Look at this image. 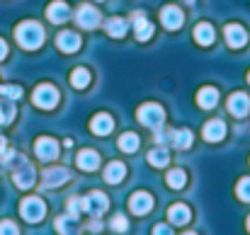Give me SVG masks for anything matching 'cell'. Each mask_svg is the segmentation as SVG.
<instances>
[{
    "mask_svg": "<svg viewBox=\"0 0 250 235\" xmlns=\"http://www.w3.org/2000/svg\"><path fill=\"white\" fill-rule=\"evenodd\" d=\"M15 37H17V41H20L22 49H29V51H32V49H39V46H42V41H44V29H42L39 22L27 20V22L17 24Z\"/></svg>",
    "mask_w": 250,
    "mask_h": 235,
    "instance_id": "1",
    "label": "cell"
},
{
    "mask_svg": "<svg viewBox=\"0 0 250 235\" xmlns=\"http://www.w3.org/2000/svg\"><path fill=\"white\" fill-rule=\"evenodd\" d=\"M136 117H139V121H141L144 126L156 129V131H158L161 124L166 121V112H163V107L156 104V102H146V104H141L139 112H136Z\"/></svg>",
    "mask_w": 250,
    "mask_h": 235,
    "instance_id": "2",
    "label": "cell"
},
{
    "mask_svg": "<svg viewBox=\"0 0 250 235\" xmlns=\"http://www.w3.org/2000/svg\"><path fill=\"white\" fill-rule=\"evenodd\" d=\"M20 214H22L24 221L39 223V221L44 218V214H46V206H44V201H42L39 196H27V199L20 204Z\"/></svg>",
    "mask_w": 250,
    "mask_h": 235,
    "instance_id": "3",
    "label": "cell"
},
{
    "mask_svg": "<svg viewBox=\"0 0 250 235\" xmlns=\"http://www.w3.org/2000/svg\"><path fill=\"white\" fill-rule=\"evenodd\" d=\"M32 102H34L37 107H42V109H54V107L59 104V90H56L54 85L44 82V85H39V87L34 90Z\"/></svg>",
    "mask_w": 250,
    "mask_h": 235,
    "instance_id": "4",
    "label": "cell"
},
{
    "mask_svg": "<svg viewBox=\"0 0 250 235\" xmlns=\"http://www.w3.org/2000/svg\"><path fill=\"white\" fill-rule=\"evenodd\" d=\"M107 204L109 201H107V196L102 192H92L85 199H81V211H87L92 216H100L102 211H107Z\"/></svg>",
    "mask_w": 250,
    "mask_h": 235,
    "instance_id": "5",
    "label": "cell"
},
{
    "mask_svg": "<svg viewBox=\"0 0 250 235\" xmlns=\"http://www.w3.org/2000/svg\"><path fill=\"white\" fill-rule=\"evenodd\" d=\"M76 22L83 27V29H92L100 24V12L92 7V5H81L76 10Z\"/></svg>",
    "mask_w": 250,
    "mask_h": 235,
    "instance_id": "6",
    "label": "cell"
},
{
    "mask_svg": "<svg viewBox=\"0 0 250 235\" xmlns=\"http://www.w3.org/2000/svg\"><path fill=\"white\" fill-rule=\"evenodd\" d=\"M131 22H134V29H136V39H139V41H146V39L153 37V24L146 20V15H144L141 10H136V12L131 15Z\"/></svg>",
    "mask_w": 250,
    "mask_h": 235,
    "instance_id": "7",
    "label": "cell"
},
{
    "mask_svg": "<svg viewBox=\"0 0 250 235\" xmlns=\"http://www.w3.org/2000/svg\"><path fill=\"white\" fill-rule=\"evenodd\" d=\"M224 34H226V44L231 49H241L248 41V34H246V29L241 24H226L224 27Z\"/></svg>",
    "mask_w": 250,
    "mask_h": 235,
    "instance_id": "8",
    "label": "cell"
},
{
    "mask_svg": "<svg viewBox=\"0 0 250 235\" xmlns=\"http://www.w3.org/2000/svg\"><path fill=\"white\" fill-rule=\"evenodd\" d=\"M151 206H153V196H151L148 192H136V194H131V199H129V209H131L136 216L148 214Z\"/></svg>",
    "mask_w": 250,
    "mask_h": 235,
    "instance_id": "9",
    "label": "cell"
},
{
    "mask_svg": "<svg viewBox=\"0 0 250 235\" xmlns=\"http://www.w3.org/2000/svg\"><path fill=\"white\" fill-rule=\"evenodd\" d=\"M161 22H163V27H166V29H180V27H182V22H185L182 10H180V7H175V5H166V7L161 10Z\"/></svg>",
    "mask_w": 250,
    "mask_h": 235,
    "instance_id": "10",
    "label": "cell"
},
{
    "mask_svg": "<svg viewBox=\"0 0 250 235\" xmlns=\"http://www.w3.org/2000/svg\"><path fill=\"white\" fill-rule=\"evenodd\" d=\"M34 151H37L39 160H54L59 156V143L54 138H49V136H42V138H37Z\"/></svg>",
    "mask_w": 250,
    "mask_h": 235,
    "instance_id": "11",
    "label": "cell"
},
{
    "mask_svg": "<svg viewBox=\"0 0 250 235\" xmlns=\"http://www.w3.org/2000/svg\"><path fill=\"white\" fill-rule=\"evenodd\" d=\"M229 112L233 114V117H246L250 109V99L246 92H233L231 97H229Z\"/></svg>",
    "mask_w": 250,
    "mask_h": 235,
    "instance_id": "12",
    "label": "cell"
},
{
    "mask_svg": "<svg viewBox=\"0 0 250 235\" xmlns=\"http://www.w3.org/2000/svg\"><path fill=\"white\" fill-rule=\"evenodd\" d=\"M46 17L54 22V24H61L71 17V7L63 2V0H54L49 7H46Z\"/></svg>",
    "mask_w": 250,
    "mask_h": 235,
    "instance_id": "13",
    "label": "cell"
},
{
    "mask_svg": "<svg viewBox=\"0 0 250 235\" xmlns=\"http://www.w3.org/2000/svg\"><path fill=\"white\" fill-rule=\"evenodd\" d=\"M56 44H59V49H61L63 54H73V51L81 49V37H78L76 32H61V34L56 37Z\"/></svg>",
    "mask_w": 250,
    "mask_h": 235,
    "instance_id": "14",
    "label": "cell"
},
{
    "mask_svg": "<svg viewBox=\"0 0 250 235\" xmlns=\"http://www.w3.org/2000/svg\"><path fill=\"white\" fill-rule=\"evenodd\" d=\"M224 134H226V124H224L221 119H211V121L204 124V138H207V141L216 143V141L224 138Z\"/></svg>",
    "mask_w": 250,
    "mask_h": 235,
    "instance_id": "15",
    "label": "cell"
},
{
    "mask_svg": "<svg viewBox=\"0 0 250 235\" xmlns=\"http://www.w3.org/2000/svg\"><path fill=\"white\" fill-rule=\"evenodd\" d=\"M15 184L20 189H29L34 184V167L29 162H22V167L15 170Z\"/></svg>",
    "mask_w": 250,
    "mask_h": 235,
    "instance_id": "16",
    "label": "cell"
},
{
    "mask_svg": "<svg viewBox=\"0 0 250 235\" xmlns=\"http://www.w3.org/2000/svg\"><path fill=\"white\" fill-rule=\"evenodd\" d=\"M68 170H63V167H54V170H44V187L49 189V187H59V184H63V182H68Z\"/></svg>",
    "mask_w": 250,
    "mask_h": 235,
    "instance_id": "17",
    "label": "cell"
},
{
    "mask_svg": "<svg viewBox=\"0 0 250 235\" xmlns=\"http://www.w3.org/2000/svg\"><path fill=\"white\" fill-rule=\"evenodd\" d=\"M189 218H192V211H189L185 204H172V206L167 209V221L175 223V226H185Z\"/></svg>",
    "mask_w": 250,
    "mask_h": 235,
    "instance_id": "18",
    "label": "cell"
},
{
    "mask_svg": "<svg viewBox=\"0 0 250 235\" xmlns=\"http://www.w3.org/2000/svg\"><path fill=\"white\" fill-rule=\"evenodd\" d=\"M112 126H114V119H112L109 114H95L92 121H90V129H92V134H97V136L109 134Z\"/></svg>",
    "mask_w": 250,
    "mask_h": 235,
    "instance_id": "19",
    "label": "cell"
},
{
    "mask_svg": "<svg viewBox=\"0 0 250 235\" xmlns=\"http://www.w3.org/2000/svg\"><path fill=\"white\" fill-rule=\"evenodd\" d=\"M124 175H126V165L119 160H114L104 167V182H109V184H119L124 179Z\"/></svg>",
    "mask_w": 250,
    "mask_h": 235,
    "instance_id": "20",
    "label": "cell"
},
{
    "mask_svg": "<svg viewBox=\"0 0 250 235\" xmlns=\"http://www.w3.org/2000/svg\"><path fill=\"white\" fill-rule=\"evenodd\" d=\"M216 102H219L216 87H202V90L197 92V104H199L202 109H211V107H216Z\"/></svg>",
    "mask_w": 250,
    "mask_h": 235,
    "instance_id": "21",
    "label": "cell"
},
{
    "mask_svg": "<svg viewBox=\"0 0 250 235\" xmlns=\"http://www.w3.org/2000/svg\"><path fill=\"white\" fill-rule=\"evenodd\" d=\"M76 165H78L81 170H87V172H90V170H95V167L100 165V156H97L95 151H87V148H85V151H81V153H78V157H76Z\"/></svg>",
    "mask_w": 250,
    "mask_h": 235,
    "instance_id": "22",
    "label": "cell"
},
{
    "mask_svg": "<svg viewBox=\"0 0 250 235\" xmlns=\"http://www.w3.org/2000/svg\"><path fill=\"white\" fill-rule=\"evenodd\" d=\"M194 39H197V44L209 46V44L214 41V27H211V24H207V22L197 24V27H194Z\"/></svg>",
    "mask_w": 250,
    "mask_h": 235,
    "instance_id": "23",
    "label": "cell"
},
{
    "mask_svg": "<svg viewBox=\"0 0 250 235\" xmlns=\"http://www.w3.org/2000/svg\"><path fill=\"white\" fill-rule=\"evenodd\" d=\"M170 141H172V146H175L177 151H182V148H189V146H192V134H189L187 129L170 131Z\"/></svg>",
    "mask_w": 250,
    "mask_h": 235,
    "instance_id": "24",
    "label": "cell"
},
{
    "mask_svg": "<svg viewBox=\"0 0 250 235\" xmlns=\"http://www.w3.org/2000/svg\"><path fill=\"white\" fill-rule=\"evenodd\" d=\"M119 148H122L124 153H136V148H139V136L131 134V131L122 134V136H119Z\"/></svg>",
    "mask_w": 250,
    "mask_h": 235,
    "instance_id": "25",
    "label": "cell"
},
{
    "mask_svg": "<svg viewBox=\"0 0 250 235\" xmlns=\"http://www.w3.org/2000/svg\"><path fill=\"white\" fill-rule=\"evenodd\" d=\"M124 32H126V20H122V17H112L109 22H107V34L109 37H124Z\"/></svg>",
    "mask_w": 250,
    "mask_h": 235,
    "instance_id": "26",
    "label": "cell"
},
{
    "mask_svg": "<svg viewBox=\"0 0 250 235\" xmlns=\"http://www.w3.org/2000/svg\"><path fill=\"white\" fill-rule=\"evenodd\" d=\"M71 85L76 87V90H83L90 85V73H87V68H76L73 73H71Z\"/></svg>",
    "mask_w": 250,
    "mask_h": 235,
    "instance_id": "27",
    "label": "cell"
},
{
    "mask_svg": "<svg viewBox=\"0 0 250 235\" xmlns=\"http://www.w3.org/2000/svg\"><path fill=\"white\" fill-rule=\"evenodd\" d=\"M166 182H167V187H172V189H182L185 182H187V175H185V170H170Z\"/></svg>",
    "mask_w": 250,
    "mask_h": 235,
    "instance_id": "28",
    "label": "cell"
},
{
    "mask_svg": "<svg viewBox=\"0 0 250 235\" xmlns=\"http://www.w3.org/2000/svg\"><path fill=\"white\" fill-rule=\"evenodd\" d=\"M167 160H170V153H167L166 148H153V151L148 153V162L156 165V167H166Z\"/></svg>",
    "mask_w": 250,
    "mask_h": 235,
    "instance_id": "29",
    "label": "cell"
},
{
    "mask_svg": "<svg viewBox=\"0 0 250 235\" xmlns=\"http://www.w3.org/2000/svg\"><path fill=\"white\" fill-rule=\"evenodd\" d=\"M15 119V107L7 102H0V124H10Z\"/></svg>",
    "mask_w": 250,
    "mask_h": 235,
    "instance_id": "30",
    "label": "cell"
},
{
    "mask_svg": "<svg viewBox=\"0 0 250 235\" xmlns=\"http://www.w3.org/2000/svg\"><path fill=\"white\" fill-rule=\"evenodd\" d=\"M236 194H238V199H241V201H250V177H243V179L238 182Z\"/></svg>",
    "mask_w": 250,
    "mask_h": 235,
    "instance_id": "31",
    "label": "cell"
},
{
    "mask_svg": "<svg viewBox=\"0 0 250 235\" xmlns=\"http://www.w3.org/2000/svg\"><path fill=\"white\" fill-rule=\"evenodd\" d=\"M0 95H5V97H10V99H17V97L22 95V90H20L17 85H0Z\"/></svg>",
    "mask_w": 250,
    "mask_h": 235,
    "instance_id": "32",
    "label": "cell"
},
{
    "mask_svg": "<svg viewBox=\"0 0 250 235\" xmlns=\"http://www.w3.org/2000/svg\"><path fill=\"white\" fill-rule=\"evenodd\" d=\"M112 231H119V233H124V231H126V216L117 214V216L112 218Z\"/></svg>",
    "mask_w": 250,
    "mask_h": 235,
    "instance_id": "33",
    "label": "cell"
},
{
    "mask_svg": "<svg viewBox=\"0 0 250 235\" xmlns=\"http://www.w3.org/2000/svg\"><path fill=\"white\" fill-rule=\"evenodd\" d=\"M0 235H20V233H17V226L12 221H2L0 223Z\"/></svg>",
    "mask_w": 250,
    "mask_h": 235,
    "instance_id": "34",
    "label": "cell"
},
{
    "mask_svg": "<svg viewBox=\"0 0 250 235\" xmlns=\"http://www.w3.org/2000/svg\"><path fill=\"white\" fill-rule=\"evenodd\" d=\"M153 235H172V231L167 228L166 223H158V226L153 228Z\"/></svg>",
    "mask_w": 250,
    "mask_h": 235,
    "instance_id": "35",
    "label": "cell"
},
{
    "mask_svg": "<svg viewBox=\"0 0 250 235\" xmlns=\"http://www.w3.org/2000/svg\"><path fill=\"white\" fill-rule=\"evenodd\" d=\"M5 56H7V44H5V41L0 39V61H2Z\"/></svg>",
    "mask_w": 250,
    "mask_h": 235,
    "instance_id": "36",
    "label": "cell"
},
{
    "mask_svg": "<svg viewBox=\"0 0 250 235\" xmlns=\"http://www.w3.org/2000/svg\"><path fill=\"white\" fill-rule=\"evenodd\" d=\"M185 235H197V233H192V231H187V233H185Z\"/></svg>",
    "mask_w": 250,
    "mask_h": 235,
    "instance_id": "37",
    "label": "cell"
},
{
    "mask_svg": "<svg viewBox=\"0 0 250 235\" xmlns=\"http://www.w3.org/2000/svg\"><path fill=\"white\" fill-rule=\"evenodd\" d=\"M248 231H250V218H248Z\"/></svg>",
    "mask_w": 250,
    "mask_h": 235,
    "instance_id": "38",
    "label": "cell"
},
{
    "mask_svg": "<svg viewBox=\"0 0 250 235\" xmlns=\"http://www.w3.org/2000/svg\"><path fill=\"white\" fill-rule=\"evenodd\" d=\"M248 82H250V73H248Z\"/></svg>",
    "mask_w": 250,
    "mask_h": 235,
    "instance_id": "39",
    "label": "cell"
}]
</instances>
